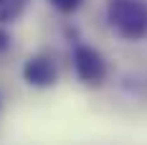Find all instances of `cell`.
Returning a JSON list of instances; mask_svg holds the SVG:
<instances>
[{"mask_svg": "<svg viewBox=\"0 0 147 145\" xmlns=\"http://www.w3.org/2000/svg\"><path fill=\"white\" fill-rule=\"evenodd\" d=\"M107 23L124 41L147 36V0H107Z\"/></svg>", "mask_w": 147, "mask_h": 145, "instance_id": "1", "label": "cell"}, {"mask_svg": "<svg viewBox=\"0 0 147 145\" xmlns=\"http://www.w3.org/2000/svg\"><path fill=\"white\" fill-rule=\"evenodd\" d=\"M74 71H76V76L84 84L99 87L107 79V61H104V56L94 46L81 44V46L74 48Z\"/></svg>", "mask_w": 147, "mask_h": 145, "instance_id": "2", "label": "cell"}, {"mask_svg": "<svg viewBox=\"0 0 147 145\" xmlns=\"http://www.w3.org/2000/svg\"><path fill=\"white\" fill-rule=\"evenodd\" d=\"M23 79H26V84H30L36 89L53 87L56 79H59V69H56L53 56H48V54H33L23 64Z\"/></svg>", "mask_w": 147, "mask_h": 145, "instance_id": "3", "label": "cell"}, {"mask_svg": "<svg viewBox=\"0 0 147 145\" xmlns=\"http://www.w3.org/2000/svg\"><path fill=\"white\" fill-rule=\"evenodd\" d=\"M28 0H0V23H13L26 10Z\"/></svg>", "mask_w": 147, "mask_h": 145, "instance_id": "4", "label": "cell"}, {"mask_svg": "<svg viewBox=\"0 0 147 145\" xmlns=\"http://www.w3.org/2000/svg\"><path fill=\"white\" fill-rule=\"evenodd\" d=\"M48 3H51V5H53L59 13L71 15V13H76V10H79V8H81L86 0H48Z\"/></svg>", "mask_w": 147, "mask_h": 145, "instance_id": "5", "label": "cell"}, {"mask_svg": "<svg viewBox=\"0 0 147 145\" xmlns=\"http://www.w3.org/2000/svg\"><path fill=\"white\" fill-rule=\"evenodd\" d=\"M8 48H10V33L5 28H0V56L8 54Z\"/></svg>", "mask_w": 147, "mask_h": 145, "instance_id": "6", "label": "cell"}]
</instances>
